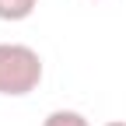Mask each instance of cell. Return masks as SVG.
Here are the masks:
<instances>
[{
  "label": "cell",
  "mask_w": 126,
  "mask_h": 126,
  "mask_svg": "<svg viewBox=\"0 0 126 126\" xmlns=\"http://www.w3.org/2000/svg\"><path fill=\"white\" fill-rule=\"evenodd\" d=\"M42 81V60L35 49L18 42H0V94L21 98L32 94Z\"/></svg>",
  "instance_id": "1"
},
{
  "label": "cell",
  "mask_w": 126,
  "mask_h": 126,
  "mask_svg": "<svg viewBox=\"0 0 126 126\" xmlns=\"http://www.w3.org/2000/svg\"><path fill=\"white\" fill-rule=\"evenodd\" d=\"M39 0H0V21H25Z\"/></svg>",
  "instance_id": "2"
},
{
  "label": "cell",
  "mask_w": 126,
  "mask_h": 126,
  "mask_svg": "<svg viewBox=\"0 0 126 126\" xmlns=\"http://www.w3.org/2000/svg\"><path fill=\"white\" fill-rule=\"evenodd\" d=\"M42 126H88V119L81 112H70V109H56V112L46 116Z\"/></svg>",
  "instance_id": "3"
},
{
  "label": "cell",
  "mask_w": 126,
  "mask_h": 126,
  "mask_svg": "<svg viewBox=\"0 0 126 126\" xmlns=\"http://www.w3.org/2000/svg\"><path fill=\"white\" fill-rule=\"evenodd\" d=\"M105 126H126V119H112V123H105Z\"/></svg>",
  "instance_id": "4"
}]
</instances>
